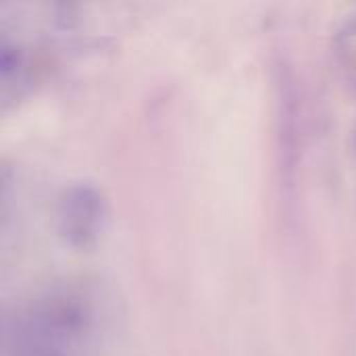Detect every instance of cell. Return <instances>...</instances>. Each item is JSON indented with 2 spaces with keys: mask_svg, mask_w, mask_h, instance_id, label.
Returning a JSON list of instances; mask_svg holds the SVG:
<instances>
[{
  "mask_svg": "<svg viewBox=\"0 0 356 356\" xmlns=\"http://www.w3.org/2000/svg\"><path fill=\"white\" fill-rule=\"evenodd\" d=\"M102 217H104L102 198L96 194L94 188L75 186L60 200V213H58L60 227L63 234L73 244L79 246L90 244L102 227Z\"/></svg>",
  "mask_w": 356,
  "mask_h": 356,
  "instance_id": "6da1fadb",
  "label": "cell"
}]
</instances>
